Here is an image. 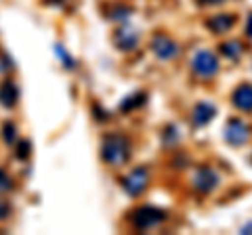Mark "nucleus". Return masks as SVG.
Listing matches in <instances>:
<instances>
[{"label":"nucleus","mask_w":252,"mask_h":235,"mask_svg":"<svg viewBox=\"0 0 252 235\" xmlns=\"http://www.w3.org/2000/svg\"><path fill=\"white\" fill-rule=\"evenodd\" d=\"M128 141H126L122 135H112L103 141V147H101V158H103L107 164L112 166H120L128 160Z\"/></svg>","instance_id":"1"},{"label":"nucleus","mask_w":252,"mask_h":235,"mask_svg":"<svg viewBox=\"0 0 252 235\" xmlns=\"http://www.w3.org/2000/svg\"><path fill=\"white\" fill-rule=\"evenodd\" d=\"M162 221H164V212L154 206H143V208H137L135 212H130V223L137 229H152V227L160 225Z\"/></svg>","instance_id":"2"},{"label":"nucleus","mask_w":252,"mask_h":235,"mask_svg":"<svg viewBox=\"0 0 252 235\" xmlns=\"http://www.w3.org/2000/svg\"><path fill=\"white\" fill-rule=\"evenodd\" d=\"M191 69L200 78H212L219 72V59L215 53L210 51H200L195 53V57L191 59Z\"/></svg>","instance_id":"3"},{"label":"nucleus","mask_w":252,"mask_h":235,"mask_svg":"<svg viewBox=\"0 0 252 235\" xmlns=\"http://www.w3.org/2000/svg\"><path fill=\"white\" fill-rule=\"evenodd\" d=\"M191 183H193V187H195L198 191L208 193V191H212V189H215V187L219 185V175H217V172L212 170V168L202 166V168L195 170Z\"/></svg>","instance_id":"4"},{"label":"nucleus","mask_w":252,"mask_h":235,"mask_svg":"<svg viewBox=\"0 0 252 235\" xmlns=\"http://www.w3.org/2000/svg\"><path fill=\"white\" fill-rule=\"evenodd\" d=\"M152 49L156 53V57H160V59H172V57H177L179 55V44L172 40V38L168 36H156L154 40H152Z\"/></svg>","instance_id":"5"},{"label":"nucleus","mask_w":252,"mask_h":235,"mask_svg":"<svg viewBox=\"0 0 252 235\" xmlns=\"http://www.w3.org/2000/svg\"><path fill=\"white\" fill-rule=\"evenodd\" d=\"M147 181H149L147 170L145 168H137L124 178V189H126V193H130V195H139V193H143V189L147 187Z\"/></svg>","instance_id":"6"},{"label":"nucleus","mask_w":252,"mask_h":235,"mask_svg":"<svg viewBox=\"0 0 252 235\" xmlns=\"http://www.w3.org/2000/svg\"><path fill=\"white\" fill-rule=\"evenodd\" d=\"M248 126L242 120H229L225 126V139L231 145H244L248 141Z\"/></svg>","instance_id":"7"},{"label":"nucleus","mask_w":252,"mask_h":235,"mask_svg":"<svg viewBox=\"0 0 252 235\" xmlns=\"http://www.w3.org/2000/svg\"><path fill=\"white\" fill-rule=\"evenodd\" d=\"M233 23H235V15H231V13H219V15H212V17L206 21V26H208L210 32L225 34V32H229V29L233 28Z\"/></svg>","instance_id":"8"},{"label":"nucleus","mask_w":252,"mask_h":235,"mask_svg":"<svg viewBox=\"0 0 252 235\" xmlns=\"http://www.w3.org/2000/svg\"><path fill=\"white\" fill-rule=\"evenodd\" d=\"M231 101L240 112H252V84L238 86L231 95Z\"/></svg>","instance_id":"9"},{"label":"nucleus","mask_w":252,"mask_h":235,"mask_svg":"<svg viewBox=\"0 0 252 235\" xmlns=\"http://www.w3.org/2000/svg\"><path fill=\"white\" fill-rule=\"evenodd\" d=\"M217 109L215 105L210 103H198L193 107V114H191V122L195 124V126H204V124H208L212 118H215Z\"/></svg>","instance_id":"10"},{"label":"nucleus","mask_w":252,"mask_h":235,"mask_svg":"<svg viewBox=\"0 0 252 235\" xmlns=\"http://www.w3.org/2000/svg\"><path fill=\"white\" fill-rule=\"evenodd\" d=\"M17 97H19L17 86H15L13 82H4L2 88H0V103L6 105V107H13L15 103H17Z\"/></svg>","instance_id":"11"},{"label":"nucleus","mask_w":252,"mask_h":235,"mask_svg":"<svg viewBox=\"0 0 252 235\" xmlns=\"http://www.w3.org/2000/svg\"><path fill=\"white\" fill-rule=\"evenodd\" d=\"M116 42L122 51H130L132 46L137 44V34L130 32V29H120V32L116 34Z\"/></svg>","instance_id":"12"},{"label":"nucleus","mask_w":252,"mask_h":235,"mask_svg":"<svg viewBox=\"0 0 252 235\" xmlns=\"http://www.w3.org/2000/svg\"><path fill=\"white\" fill-rule=\"evenodd\" d=\"M220 49H223V53H225L229 59H238L240 55H242V44H240V42H227V44L220 46Z\"/></svg>","instance_id":"13"},{"label":"nucleus","mask_w":252,"mask_h":235,"mask_svg":"<svg viewBox=\"0 0 252 235\" xmlns=\"http://www.w3.org/2000/svg\"><path fill=\"white\" fill-rule=\"evenodd\" d=\"M9 187H11V178L0 170V189H9Z\"/></svg>","instance_id":"14"},{"label":"nucleus","mask_w":252,"mask_h":235,"mask_svg":"<svg viewBox=\"0 0 252 235\" xmlns=\"http://www.w3.org/2000/svg\"><path fill=\"white\" fill-rule=\"evenodd\" d=\"M4 139L9 141V143H13V141H15V128H13V126H9V124L4 126Z\"/></svg>","instance_id":"15"},{"label":"nucleus","mask_w":252,"mask_h":235,"mask_svg":"<svg viewBox=\"0 0 252 235\" xmlns=\"http://www.w3.org/2000/svg\"><path fill=\"white\" fill-rule=\"evenodd\" d=\"M246 34L252 38V13L248 15V21H246Z\"/></svg>","instance_id":"16"},{"label":"nucleus","mask_w":252,"mask_h":235,"mask_svg":"<svg viewBox=\"0 0 252 235\" xmlns=\"http://www.w3.org/2000/svg\"><path fill=\"white\" fill-rule=\"evenodd\" d=\"M202 4H220V2H225V0H200Z\"/></svg>","instance_id":"17"}]
</instances>
